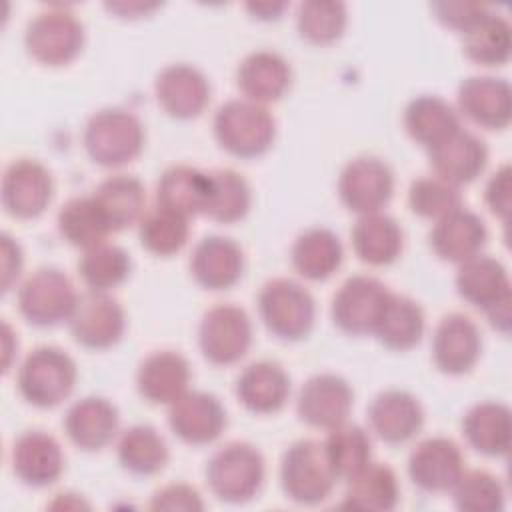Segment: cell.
I'll list each match as a JSON object with an SVG mask.
<instances>
[{
    "label": "cell",
    "instance_id": "4fadbf2b",
    "mask_svg": "<svg viewBox=\"0 0 512 512\" xmlns=\"http://www.w3.org/2000/svg\"><path fill=\"white\" fill-rule=\"evenodd\" d=\"M70 332L78 344L90 350L114 346L126 328V316L116 298L108 292H88L78 298L70 316Z\"/></svg>",
    "mask_w": 512,
    "mask_h": 512
},
{
    "label": "cell",
    "instance_id": "f35d334b",
    "mask_svg": "<svg viewBox=\"0 0 512 512\" xmlns=\"http://www.w3.org/2000/svg\"><path fill=\"white\" fill-rule=\"evenodd\" d=\"M56 222L62 238L82 250L106 242V236L112 232L110 222L94 196H76L64 202Z\"/></svg>",
    "mask_w": 512,
    "mask_h": 512
},
{
    "label": "cell",
    "instance_id": "cb8c5ba5",
    "mask_svg": "<svg viewBox=\"0 0 512 512\" xmlns=\"http://www.w3.org/2000/svg\"><path fill=\"white\" fill-rule=\"evenodd\" d=\"M488 240L484 220L464 206L436 220L430 230V246L442 260L462 264L464 260L480 254Z\"/></svg>",
    "mask_w": 512,
    "mask_h": 512
},
{
    "label": "cell",
    "instance_id": "5bb4252c",
    "mask_svg": "<svg viewBox=\"0 0 512 512\" xmlns=\"http://www.w3.org/2000/svg\"><path fill=\"white\" fill-rule=\"evenodd\" d=\"M460 446L444 436H432L416 444L408 456V476L424 492H448L464 474Z\"/></svg>",
    "mask_w": 512,
    "mask_h": 512
},
{
    "label": "cell",
    "instance_id": "681fc988",
    "mask_svg": "<svg viewBox=\"0 0 512 512\" xmlns=\"http://www.w3.org/2000/svg\"><path fill=\"white\" fill-rule=\"evenodd\" d=\"M510 200V166L504 164L490 176L484 188V202L494 216L506 222L510 214Z\"/></svg>",
    "mask_w": 512,
    "mask_h": 512
},
{
    "label": "cell",
    "instance_id": "7a4b0ae2",
    "mask_svg": "<svg viewBox=\"0 0 512 512\" xmlns=\"http://www.w3.org/2000/svg\"><path fill=\"white\" fill-rule=\"evenodd\" d=\"M82 140L92 162L116 168L132 162L142 152L144 126L130 110L102 108L88 118Z\"/></svg>",
    "mask_w": 512,
    "mask_h": 512
},
{
    "label": "cell",
    "instance_id": "d6a6232c",
    "mask_svg": "<svg viewBox=\"0 0 512 512\" xmlns=\"http://www.w3.org/2000/svg\"><path fill=\"white\" fill-rule=\"evenodd\" d=\"M344 492V508L362 512H388L400 500V486L394 470L380 462H368L348 480Z\"/></svg>",
    "mask_w": 512,
    "mask_h": 512
},
{
    "label": "cell",
    "instance_id": "30bf717a",
    "mask_svg": "<svg viewBox=\"0 0 512 512\" xmlns=\"http://www.w3.org/2000/svg\"><path fill=\"white\" fill-rule=\"evenodd\" d=\"M388 296L390 290L378 278L350 276L332 298V320L346 334H374Z\"/></svg>",
    "mask_w": 512,
    "mask_h": 512
},
{
    "label": "cell",
    "instance_id": "e0dca14e",
    "mask_svg": "<svg viewBox=\"0 0 512 512\" xmlns=\"http://www.w3.org/2000/svg\"><path fill=\"white\" fill-rule=\"evenodd\" d=\"M154 94L162 110L178 120H190L204 112L210 102V84L202 70L192 64H168L154 82Z\"/></svg>",
    "mask_w": 512,
    "mask_h": 512
},
{
    "label": "cell",
    "instance_id": "44dd1931",
    "mask_svg": "<svg viewBox=\"0 0 512 512\" xmlns=\"http://www.w3.org/2000/svg\"><path fill=\"white\" fill-rule=\"evenodd\" d=\"M434 176L452 186H462L476 180L488 162V148L476 134L458 128L444 142L428 150Z\"/></svg>",
    "mask_w": 512,
    "mask_h": 512
},
{
    "label": "cell",
    "instance_id": "484cf974",
    "mask_svg": "<svg viewBox=\"0 0 512 512\" xmlns=\"http://www.w3.org/2000/svg\"><path fill=\"white\" fill-rule=\"evenodd\" d=\"M292 82V70L274 50L250 52L236 70V84L246 100L268 104L280 100Z\"/></svg>",
    "mask_w": 512,
    "mask_h": 512
},
{
    "label": "cell",
    "instance_id": "7402d4cb",
    "mask_svg": "<svg viewBox=\"0 0 512 512\" xmlns=\"http://www.w3.org/2000/svg\"><path fill=\"white\" fill-rule=\"evenodd\" d=\"M368 422L372 432L388 442L402 444L412 440L422 424L424 410L416 396L406 390H384L368 406Z\"/></svg>",
    "mask_w": 512,
    "mask_h": 512
},
{
    "label": "cell",
    "instance_id": "ba28073f",
    "mask_svg": "<svg viewBox=\"0 0 512 512\" xmlns=\"http://www.w3.org/2000/svg\"><path fill=\"white\" fill-rule=\"evenodd\" d=\"M78 292L58 268H38L18 288L20 314L34 326H56L70 320Z\"/></svg>",
    "mask_w": 512,
    "mask_h": 512
},
{
    "label": "cell",
    "instance_id": "83f0119b",
    "mask_svg": "<svg viewBox=\"0 0 512 512\" xmlns=\"http://www.w3.org/2000/svg\"><path fill=\"white\" fill-rule=\"evenodd\" d=\"M190 364L174 350L148 354L136 372V388L152 404H172L188 390Z\"/></svg>",
    "mask_w": 512,
    "mask_h": 512
},
{
    "label": "cell",
    "instance_id": "7c38bea8",
    "mask_svg": "<svg viewBox=\"0 0 512 512\" xmlns=\"http://www.w3.org/2000/svg\"><path fill=\"white\" fill-rule=\"evenodd\" d=\"M54 192V182L44 164L32 158H18L10 162L2 176L0 200L4 210L14 218L40 216Z\"/></svg>",
    "mask_w": 512,
    "mask_h": 512
},
{
    "label": "cell",
    "instance_id": "4316f807",
    "mask_svg": "<svg viewBox=\"0 0 512 512\" xmlns=\"http://www.w3.org/2000/svg\"><path fill=\"white\" fill-rule=\"evenodd\" d=\"M456 290L472 306L484 312L512 300L510 276L504 264L488 254L464 260L456 272Z\"/></svg>",
    "mask_w": 512,
    "mask_h": 512
},
{
    "label": "cell",
    "instance_id": "9f6ffc18",
    "mask_svg": "<svg viewBox=\"0 0 512 512\" xmlns=\"http://www.w3.org/2000/svg\"><path fill=\"white\" fill-rule=\"evenodd\" d=\"M2 348H4V372H8L10 370V356H12V340H14V334H12V328L4 322L2 324Z\"/></svg>",
    "mask_w": 512,
    "mask_h": 512
},
{
    "label": "cell",
    "instance_id": "d6986e66",
    "mask_svg": "<svg viewBox=\"0 0 512 512\" xmlns=\"http://www.w3.org/2000/svg\"><path fill=\"white\" fill-rule=\"evenodd\" d=\"M510 84L496 76H468L458 86V108L474 124L502 130L510 124Z\"/></svg>",
    "mask_w": 512,
    "mask_h": 512
},
{
    "label": "cell",
    "instance_id": "1f68e13d",
    "mask_svg": "<svg viewBox=\"0 0 512 512\" xmlns=\"http://www.w3.org/2000/svg\"><path fill=\"white\" fill-rule=\"evenodd\" d=\"M404 128L414 142L432 150L462 126L452 104L440 96L422 94L408 102L404 110Z\"/></svg>",
    "mask_w": 512,
    "mask_h": 512
},
{
    "label": "cell",
    "instance_id": "f907efd6",
    "mask_svg": "<svg viewBox=\"0 0 512 512\" xmlns=\"http://www.w3.org/2000/svg\"><path fill=\"white\" fill-rule=\"evenodd\" d=\"M430 8L442 24L460 32L472 26L486 10V6L468 4V2H436Z\"/></svg>",
    "mask_w": 512,
    "mask_h": 512
},
{
    "label": "cell",
    "instance_id": "bcb514c9",
    "mask_svg": "<svg viewBox=\"0 0 512 512\" xmlns=\"http://www.w3.org/2000/svg\"><path fill=\"white\" fill-rule=\"evenodd\" d=\"M452 498L464 512H500L504 508V486L486 470H464L452 486Z\"/></svg>",
    "mask_w": 512,
    "mask_h": 512
},
{
    "label": "cell",
    "instance_id": "8fae6325",
    "mask_svg": "<svg viewBox=\"0 0 512 512\" xmlns=\"http://www.w3.org/2000/svg\"><path fill=\"white\" fill-rule=\"evenodd\" d=\"M394 172L376 156L352 158L340 172L338 194L342 204L356 214L380 212L392 198Z\"/></svg>",
    "mask_w": 512,
    "mask_h": 512
},
{
    "label": "cell",
    "instance_id": "60d3db41",
    "mask_svg": "<svg viewBox=\"0 0 512 512\" xmlns=\"http://www.w3.org/2000/svg\"><path fill=\"white\" fill-rule=\"evenodd\" d=\"M208 174L210 196L204 214L222 224L242 220L252 204V192L246 178L232 168H216Z\"/></svg>",
    "mask_w": 512,
    "mask_h": 512
},
{
    "label": "cell",
    "instance_id": "d590c367",
    "mask_svg": "<svg viewBox=\"0 0 512 512\" xmlns=\"http://www.w3.org/2000/svg\"><path fill=\"white\" fill-rule=\"evenodd\" d=\"M292 266L308 280H326L342 264L344 248L328 228H308L292 244Z\"/></svg>",
    "mask_w": 512,
    "mask_h": 512
},
{
    "label": "cell",
    "instance_id": "ab89813d",
    "mask_svg": "<svg viewBox=\"0 0 512 512\" xmlns=\"http://www.w3.org/2000/svg\"><path fill=\"white\" fill-rule=\"evenodd\" d=\"M118 460L122 468L138 476H152L168 462V444L160 432L148 424L126 428L118 438Z\"/></svg>",
    "mask_w": 512,
    "mask_h": 512
},
{
    "label": "cell",
    "instance_id": "ffe728a7",
    "mask_svg": "<svg viewBox=\"0 0 512 512\" xmlns=\"http://www.w3.org/2000/svg\"><path fill=\"white\" fill-rule=\"evenodd\" d=\"M12 470L20 482L44 488L64 470V452L54 436L42 430L22 432L12 446Z\"/></svg>",
    "mask_w": 512,
    "mask_h": 512
},
{
    "label": "cell",
    "instance_id": "74e56055",
    "mask_svg": "<svg viewBox=\"0 0 512 512\" xmlns=\"http://www.w3.org/2000/svg\"><path fill=\"white\" fill-rule=\"evenodd\" d=\"M376 338L390 350H410L424 334V312L408 296L390 292L380 320L374 328Z\"/></svg>",
    "mask_w": 512,
    "mask_h": 512
},
{
    "label": "cell",
    "instance_id": "e575fe53",
    "mask_svg": "<svg viewBox=\"0 0 512 512\" xmlns=\"http://www.w3.org/2000/svg\"><path fill=\"white\" fill-rule=\"evenodd\" d=\"M92 196L108 218L112 232L140 222L146 212V190L136 176L112 174L98 184Z\"/></svg>",
    "mask_w": 512,
    "mask_h": 512
},
{
    "label": "cell",
    "instance_id": "d4e9b609",
    "mask_svg": "<svg viewBox=\"0 0 512 512\" xmlns=\"http://www.w3.org/2000/svg\"><path fill=\"white\" fill-rule=\"evenodd\" d=\"M190 272L194 280L208 290H226L234 286L244 272L242 248L226 236H206L192 252Z\"/></svg>",
    "mask_w": 512,
    "mask_h": 512
},
{
    "label": "cell",
    "instance_id": "ee69618b",
    "mask_svg": "<svg viewBox=\"0 0 512 512\" xmlns=\"http://www.w3.org/2000/svg\"><path fill=\"white\" fill-rule=\"evenodd\" d=\"M132 268L128 252L116 244L102 242L84 250L78 260V274L92 292H108L122 284Z\"/></svg>",
    "mask_w": 512,
    "mask_h": 512
},
{
    "label": "cell",
    "instance_id": "8d00e7d4",
    "mask_svg": "<svg viewBox=\"0 0 512 512\" xmlns=\"http://www.w3.org/2000/svg\"><path fill=\"white\" fill-rule=\"evenodd\" d=\"M510 48V24L490 8L462 32V50L476 64L502 66L510 58Z\"/></svg>",
    "mask_w": 512,
    "mask_h": 512
},
{
    "label": "cell",
    "instance_id": "f1b7e54d",
    "mask_svg": "<svg viewBox=\"0 0 512 512\" xmlns=\"http://www.w3.org/2000/svg\"><path fill=\"white\" fill-rule=\"evenodd\" d=\"M236 396L250 412H278L290 396V376L278 362H252L240 372L236 380Z\"/></svg>",
    "mask_w": 512,
    "mask_h": 512
},
{
    "label": "cell",
    "instance_id": "9c48e42d",
    "mask_svg": "<svg viewBox=\"0 0 512 512\" xmlns=\"http://www.w3.org/2000/svg\"><path fill=\"white\" fill-rule=\"evenodd\" d=\"M198 344L204 358L216 366L238 362L252 344L250 316L234 304L212 306L200 320Z\"/></svg>",
    "mask_w": 512,
    "mask_h": 512
},
{
    "label": "cell",
    "instance_id": "db71d44e",
    "mask_svg": "<svg viewBox=\"0 0 512 512\" xmlns=\"http://www.w3.org/2000/svg\"><path fill=\"white\" fill-rule=\"evenodd\" d=\"M252 14H256L258 18L262 20H270V18H278L280 12L286 8L284 2H278V4H272V2H256V4H248L246 6Z\"/></svg>",
    "mask_w": 512,
    "mask_h": 512
},
{
    "label": "cell",
    "instance_id": "6da1fadb",
    "mask_svg": "<svg viewBox=\"0 0 512 512\" xmlns=\"http://www.w3.org/2000/svg\"><path fill=\"white\" fill-rule=\"evenodd\" d=\"M214 136L232 156L256 158L272 146L276 122L264 104L236 98L216 110Z\"/></svg>",
    "mask_w": 512,
    "mask_h": 512
},
{
    "label": "cell",
    "instance_id": "4dcf8cb0",
    "mask_svg": "<svg viewBox=\"0 0 512 512\" xmlns=\"http://www.w3.org/2000/svg\"><path fill=\"white\" fill-rule=\"evenodd\" d=\"M356 256L372 266L392 264L404 246V234L398 222L382 212L362 214L350 232Z\"/></svg>",
    "mask_w": 512,
    "mask_h": 512
},
{
    "label": "cell",
    "instance_id": "9a60e30c",
    "mask_svg": "<svg viewBox=\"0 0 512 512\" xmlns=\"http://www.w3.org/2000/svg\"><path fill=\"white\" fill-rule=\"evenodd\" d=\"M354 404V392L350 384L338 374H316L308 378L296 400L300 420L314 428H334L348 420Z\"/></svg>",
    "mask_w": 512,
    "mask_h": 512
},
{
    "label": "cell",
    "instance_id": "7dc6e473",
    "mask_svg": "<svg viewBox=\"0 0 512 512\" xmlns=\"http://www.w3.org/2000/svg\"><path fill=\"white\" fill-rule=\"evenodd\" d=\"M410 210L428 220H440L452 210L462 206V198L456 186L438 176H422L412 180L408 188Z\"/></svg>",
    "mask_w": 512,
    "mask_h": 512
},
{
    "label": "cell",
    "instance_id": "836d02e7",
    "mask_svg": "<svg viewBox=\"0 0 512 512\" xmlns=\"http://www.w3.org/2000/svg\"><path fill=\"white\" fill-rule=\"evenodd\" d=\"M462 432L468 444L484 456H506L510 450V410L502 402H478L464 420Z\"/></svg>",
    "mask_w": 512,
    "mask_h": 512
},
{
    "label": "cell",
    "instance_id": "f6af8a7d",
    "mask_svg": "<svg viewBox=\"0 0 512 512\" xmlns=\"http://www.w3.org/2000/svg\"><path fill=\"white\" fill-rule=\"evenodd\" d=\"M346 4L336 0H306L298 6L296 24L302 38L312 44H330L344 34Z\"/></svg>",
    "mask_w": 512,
    "mask_h": 512
},
{
    "label": "cell",
    "instance_id": "7bdbcfd3",
    "mask_svg": "<svg viewBox=\"0 0 512 512\" xmlns=\"http://www.w3.org/2000/svg\"><path fill=\"white\" fill-rule=\"evenodd\" d=\"M188 234V218L160 204L148 208L138 222L140 244L156 256H170L182 250L188 242Z\"/></svg>",
    "mask_w": 512,
    "mask_h": 512
},
{
    "label": "cell",
    "instance_id": "b9f144b4",
    "mask_svg": "<svg viewBox=\"0 0 512 512\" xmlns=\"http://www.w3.org/2000/svg\"><path fill=\"white\" fill-rule=\"evenodd\" d=\"M322 444L338 480H348L372 460V442L368 432L348 420L330 428Z\"/></svg>",
    "mask_w": 512,
    "mask_h": 512
},
{
    "label": "cell",
    "instance_id": "11a10c76",
    "mask_svg": "<svg viewBox=\"0 0 512 512\" xmlns=\"http://www.w3.org/2000/svg\"><path fill=\"white\" fill-rule=\"evenodd\" d=\"M50 508H64V510L72 508V510H78V508H88V504L78 494L66 492V494H58L56 502L50 504Z\"/></svg>",
    "mask_w": 512,
    "mask_h": 512
},
{
    "label": "cell",
    "instance_id": "52a82bcc",
    "mask_svg": "<svg viewBox=\"0 0 512 512\" xmlns=\"http://www.w3.org/2000/svg\"><path fill=\"white\" fill-rule=\"evenodd\" d=\"M24 44L36 62L64 66L80 54L84 46V26L68 8L50 6L28 22Z\"/></svg>",
    "mask_w": 512,
    "mask_h": 512
},
{
    "label": "cell",
    "instance_id": "8992f818",
    "mask_svg": "<svg viewBox=\"0 0 512 512\" xmlns=\"http://www.w3.org/2000/svg\"><path fill=\"white\" fill-rule=\"evenodd\" d=\"M258 312L280 340L296 342L310 334L316 316L312 294L292 278H274L258 294Z\"/></svg>",
    "mask_w": 512,
    "mask_h": 512
},
{
    "label": "cell",
    "instance_id": "603a6c76",
    "mask_svg": "<svg viewBox=\"0 0 512 512\" xmlns=\"http://www.w3.org/2000/svg\"><path fill=\"white\" fill-rule=\"evenodd\" d=\"M118 422V410L110 400L102 396H86L68 408L64 430L74 446L86 452H96L114 440Z\"/></svg>",
    "mask_w": 512,
    "mask_h": 512
},
{
    "label": "cell",
    "instance_id": "5b68a950",
    "mask_svg": "<svg viewBox=\"0 0 512 512\" xmlns=\"http://www.w3.org/2000/svg\"><path fill=\"white\" fill-rule=\"evenodd\" d=\"M336 480L324 444L318 440H298L282 456V490L296 504L316 506L324 502Z\"/></svg>",
    "mask_w": 512,
    "mask_h": 512
},
{
    "label": "cell",
    "instance_id": "816d5d0a",
    "mask_svg": "<svg viewBox=\"0 0 512 512\" xmlns=\"http://www.w3.org/2000/svg\"><path fill=\"white\" fill-rule=\"evenodd\" d=\"M0 254H2V290L8 292L22 272L24 256H22L20 244L6 232L0 236Z\"/></svg>",
    "mask_w": 512,
    "mask_h": 512
},
{
    "label": "cell",
    "instance_id": "2e32d148",
    "mask_svg": "<svg viewBox=\"0 0 512 512\" xmlns=\"http://www.w3.org/2000/svg\"><path fill=\"white\" fill-rule=\"evenodd\" d=\"M168 424L182 442L202 446L224 432L226 410L214 394L186 390L168 404Z\"/></svg>",
    "mask_w": 512,
    "mask_h": 512
},
{
    "label": "cell",
    "instance_id": "f5cc1de1",
    "mask_svg": "<svg viewBox=\"0 0 512 512\" xmlns=\"http://www.w3.org/2000/svg\"><path fill=\"white\" fill-rule=\"evenodd\" d=\"M106 8L110 12H116L124 18H136L138 14H146L154 8H158V4H144V2H112V4H106Z\"/></svg>",
    "mask_w": 512,
    "mask_h": 512
},
{
    "label": "cell",
    "instance_id": "f546056e",
    "mask_svg": "<svg viewBox=\"0 0 512 512\" xmlns=\"http://www.w3.org/2000/svg\"><path fill=\"white\" fill-rule=\"evenodd\" d=\"M208 196L210 174L186 164H174L166 168L156 184V204L186 218L204 214Z\"/></svg>",
    "mask_w": 512,
    "mask_h": 512
},
{
    "label": "cell",
    "instance_id": "277c9868",
    "mask_svg": "<svg viewBox=\"0 0 512 512\" xmlns=\"http://www.w3.org/2000/svg\"><path fill=\"white\" fill-rule=\"evenodd\" d=\"M266 476L262 454L248 442H230L216 450L206 466V480L212 494L228 504L252 500Z\"/></svg>",
    "mask_w": 512,
    "mask_h": 512
},
{
    "label": "cell",
    "instance_id": "c3c4849f",
    "mask_svg": "<svg viewBox=\"0 0 512 512\" xmlns=\"http://www.w3.org/2000/svg\"><path fill=\"white\" fill-rule=\"evenodd\" d=\"M150 510L198 512V510H204V502H202L196 488H192L188 484H170V486L160 488L152 496Z\"/></svg>",
    "mask_w": 512,
    "mask_h": 512
},
{
    "label": "cell",
    "instance_id": "ac0fdd59",
    "mask_svg": "<svg viewBox=\"0 0 512 512\" xmlns=\"http://www.w3.org/2000/svg\"><path fill=\"white\" fill-rule=\"evenodd\" d=\"M482 352V336L472 318L446 314L432 336V358L440 372L460 376L474 368Z\"/></svg>",
    "mask_w": 512,
    "mask_h": 512
},
{
    "label": "cell",
    "instance_id": "3957f363",
    "mask_svg": "<svg viewBox=\"0 0 512 512\" xmlns=\"http://www.w3.org/2000/svg\"><path fill=\"white\" fill-rule=\"evenodd\" d=\"M74 360L56 346H38L18 368V390L36 408H54L64 402L76 384Z\"/></svg>",
    "mask_w": 512,
    "mask_h": 512
}]
</instances>
